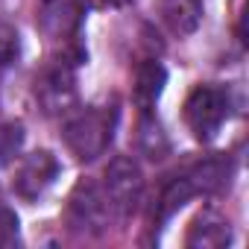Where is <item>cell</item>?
I'll use <instances>...</instances> for the list:
<instances>
[{
    "label": "cell",
    "mask_w": 249,
    "mask_h": 249,
    "mask_svg": "<svg viewBox=\"0 0 249 249\" xmlns=\"http://www.w3.org/2000/svg\"><path fill=\"white\" fill-rule=\"evenodd\" d=\"M231 176V161L229 156H208L199 161H191L179 173H173L164 185L161 194L153 205V226L167 223L179 208H185L194 196H211L217 194Z\"/></svg>",
    "instance_id": "1"
},
{
    "label": "cell",
    "mask_w": 249,
    "mask_h": 249,
    "mask_svg": "<svg viewBox=\"0 0 249 249\" xmlns=\"http://www.w3.org/2000/svg\"><path fill=\"white\" fill-rule=\"evenodd\" d=\"M117 106H88L79 111H71L65 126H62V141L68 147V153L76 161H97L117 129Z\"/></svg>",
    "instance_id": "2"
},
{
    "label": "cell",
    "mask_w": 249,
    "mask_h": 249,
    "mask_svg": "<svg viewBox=\"0 0 249 249\" xmlns=\"http://www.w3.org/2000/svg\"><path fill=\"white\" fill-rule=\"evenodd\" d=\"M231 114V94L226 85H196L185 100V123L196 141L211 144Z\"/></svg>",
    "instance_id": "3"
},
{
    "label": "cell",
    "mask_w": 249,
    "mask_h": 249,
    "mask_svg": "<svg viewBox=\"0 0 249 249\" xmlns=\"http://www.w3.org/2000/svg\"><path fill=\"white\" fill-rule=\"evenodd\" d=\"M100 188L111 205L114 220H129L144 199V173L129 156H114L106 167Z\"/></svg>",
    "instance_id": "4"
},
{
    "label": "cell",
    "mask_w": 249,
    "mask_h": 249,
    "mask_svg": "<svg viewBox=\"0 0 249 249\" xmlns=\"http://www.w3.org/2000/svg\"><path fill=\"white\" fill-rule=\"evenodd\" d=\"M76 65L79 59L62 56L36 79V100L44 114H71L76 108Z\"/></svg>",
    "instance_id": "5"
},
{
    "label": "cell",
    "mask_w": 249,
    "mask_h": 249,
    "mask_svg": "<svg viewBox=\"0 0 249 249\" xmlns=\"http://www.w3.org/2000/svg\"><path fill=\"white\" fill-rule=\"evenodd\" d=\"M111 220L114 214L103 188L91 179H82L68 196V226L79 234H103Z\"/></svg>",
    "instance_id": "6"
},
{
    "label": "cell",
    "mask_w": 249,
    "mask_h": 249,
    "mask_svg": "<svg viewBox=\"0 0 249 249\" xmlns=\"http://www.w3.org/2000/svg\"><path fill=\"white\" fill-rule=\"evenodd\" d=\"M62 164L50 150H36L30 156H24L15 167V179H12V191L24 199V202H36L38 196L47 194V188L59 179Z\"/></svg>",
    "instance_id": "7"
},
{
    "label": "cell",
    "mask_w": 249,
    "mask_h": 249,
    "mask_svg": "<svg viewBox=\"0 0 249 249\" xmlns=\"http://www.w3.org/2000/svg\"><path fill=\"white\" fill-rule=\"evenodd\" d=\"M82 18H85V3L82 0H41L38 30L50 41L65 44L71 50H79L76 38H79Z\"/></svg>",
    "instance_id": "8"
},
{
    "label": "cell",
    "mask_w": 249,
    "mask_h": 249,
    "mask_svg": "<svg viewBox=\"0 0 249 249\" xmlns=\"http://www.w3.org/2000/svg\"><path fill=\"white\" fill-rule=\"evenodd\" d=\"M167 82V71L159 59H141L135 65V79H132V97L138 111H153L161 91Z\"/></svg>",
    "instance_id": "9"
},
{
    "label": "cell",
    "mask_w": 249,
    "mask_h": 249,
    "mask_svg": "<svg viewBox=\"0 0 249 249\" xmlns=\"http://www.w3.org/2000/svg\"><path fill=\"white\" fill-rule=\"evenodd\" d=\"M231 240V229H229V220L223 214H217L214 208L202 211L191 229H188V237H185V246L191 249H220Z\"/></svg>",
    "instance_id": "10"
},
{
    "label": "cell",
    "mask_w": 249,
    "mask_h": 249,
    "mask_svg": "<svg viewBox=\"0 0 249 249\" xmlns=\"http://www.w3.org/2000/svg\"><path fill=\"white\" fill-rule=\"evenodd\" d=\"M161 21L173 36H191L202 24V0H161L159 3Z\"/></svg>",
    "instance_id": "11"
},
{
    "label": "cell",
    "mask_w": 249,
    "mask_h": 249,
    "mask_svg": "<svg viewBox=\"0 0 249 249\" xmlns=\"http://www.w3.org/2000/svg\"><path fill=\"white\" fill-rule=\"evenodd\" d=\"M138 150L147 159H164V153H167V138H164L161 123L156 120L153 111H141V120H138Z\"/></svg>",
    "instance_id": "12"
},
{
    "label": "cell",
    "mask_w": 249,
    "mask_h": 249,
    "mask_svg": "<svg viewBox=\"0 0 249 249\" xmlns=\"http://www.w3.org/2000/svg\"><path fill=\"white\" fill-rule=\"evenodd\" d=\"M24 138L27 135H24L21 123H15V120L0 123V164H9V161L18 159V153L24 147Z\"/></svg>",
    "instance_id": "13"
},
{
    "label": "cell",
    "mask_w": 249,
    "mask_h": 249,
    "mask_svg": "<svg viewBox=\"0 0 249 249\" xmlns=\"http://www.w3.org/2000/svg\"><path fill=\"white\" fill-rule=\"evenodd\" d=\"M21 56V36L15 27L0 24V73H6Z\"/></svg>",
    "instance_id": "14"
},
{
    "label": "cell",
    "mask_w": 249,
    "mask_h": 249,
    "mask_svg": "<svg viewBox=\"0 0 249 249\" xmlns=\"http://www.w3.org/2000/svg\"><path fill=\"white\" fill-rule=\"evenodd\" d=\"M18 240V214L0 199V246H12Z\"/></svg>",
    "instance_id": "15"
},
{
    "label": "cell",
    "mask_w": 249,
    "mask_h": 249,
    "mask_svg": "<svg viewBox=\"0 0 249 249\" xmlns=\"http://www.w3.org/2000/svg\"><path fill=\"white\" fill-rule=\"evenodd\" d=\"M103 3H106V6H126L129 0H103Z\"/></svg>",
    "instance_id": "16"
}]
</instances>
